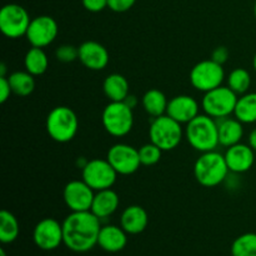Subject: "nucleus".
Segmentation results:
<instances>
[{
	"mask_svg": "<svg viewBox=\"0 0 256 256\" xmlns=\"http://www.w3.org/2000/svg\"><path fill=\"white\" fill-rule=\"evenodd\" d=\"M234 116L242 124L256 122V92H246L238 98Z\"/></svg>",
	"mask_w": 256,
	"mask_h": 256,
	"instance_id": "25",
	"label": "nucleus"
},
{
	"mask_svg": "<svg viewBox=\"0 0 256 256\" xmlns=\"http://www.w3.org/2000/svg\"><path fill=\"white\" fill-rule=\"evenodd\" d=\"M20 232L19 222L9 210L0 212V242L2 244H12L18 239Z\"/></svg>",
	"mask_w": 256,
	"mask_h": 256,
	"instance_id": "27",
	"label": "nucleus"
},
{
	"mask_svg": "<svg viewBox=\"0 0 256 256\" xmlns=\"http://www.w3.org/2000/svg\"><path fill=\"white\" fill-rule=\"evenodd\" d=\"M200 114V105L196 99L190 95H176L169 100L166 109V115L176 120L180 124L192 122Z\"/></svg>",
	"mask_w": 256,
	"mask_h": 256,
	"instance_id": "16",
	"label": "nucleus"
},
{
	"mask_svg": "<svg viewBox=\"0 0 256 256\" xmlns=\"http://www.w3.org/2000/svg\"><path fill=\"white\" fill-rule=\"evenodd\" d=\"M254 15H255V19H256V2H255V5H254Z\"/></svg>",
	"mask_w": 256,
	"mask_h": 256,
	"instance_id": "41",
	"label": "nucleus"
},
{
	"mask_svg": "<svg viewBox=\"0 0 256 256\" xmlns=\"http://www.w3.org/2000/svg\"><path fill=\"white\" fill-rule=\"evenodd\" d=\"M228 86L240 96L249 92L250 85H252V75L244 68H236L226 78Z\"/></svg>",
	"mask_w": 256,
	"mask_h": 256,
	"instance_id": "28",
	"label": "nucleus"
},
{
	"mask_svg": "<svg viewBox=\"0 0 256 256\" xmlns=\"http://www.w3.org/2000/svg\"><path fill=\"white\" fill-rule=\"evenodd\" d=\"M0 76H6V65H0Z\"/></svg>",
	"mask_w": 256,
	"mask_h": 256,
	"instance_id": "38",
	"label": "nucleus"
},
{
	"mask_svg": "<svg viewBox=\"0 0 256 256\" xmlns=\"http://www.w3.org/2000/svg\"><path fill=\"white\" fill-rule=\"evenodd\" d=\"M229 55H230L229 49H228L226 46H218L212 50V58H210V59L216 62L218 64L224 65L225 62H228V59H229Z\"/></svg>",
	"mask_w": 256,
	"mask_h": 256,
	"instance_id": "34",
	"label": "nucleus"
},
{
	"mask_svg": "<svg viewBox=\"0 0 256 256\" xmlns=\"http://www.w3.org/2000/svg\"><path fill=\"white\" fill-rule=\"evenodd\" d=\"M168 104H169V100L166 95L159 89H149L144 92L142 98V109L152 119L166 114Z\"/></svg>",
	"mask_w": 256,
	"mask_h": 256,
	"instance_id": "23",
	"label": "nucleus"
},
{
	"mask_svg": "<svg viewBox=\"0 0 256 256\" xmlns=\"http://www.w3.org/2000/svg\"><path fill=\"white\" fill-rule=\"evenodd\" d=\"M162 154V150L150 142H148V144L142 145L139 149L140 162H142V165H144V166H152V165L158 164V162H160Z\"/></svg>",
	"mask_w": 256,
	"mask_h": 256,
	"instance_id": "30",
	"label": "nucleus"
},
{
	"mask_svg": "<svg viewBox=\"0 0 256 256\" xmlns=\"http://www.w3.org/2000/svg\"><path fill=\"white\" fill-rule=\"evenodd\" d=\"M239 95L235 94L229 86L215 88L210 92H204L202 99V108L204 112L215 120L229 118L234 115L235 106H236Z\"/></svg>",
	"mask_w": 256,
	"mask_h": 256,
	"instance_id": "7",
	"label": "nucleus"
},
{
	"mask_svg": "<svg viewBox=\"0 0 256 256\" xmlns=\"http://www.w3.org/2000/svg\"><path fill=\"white\" fill-rule=\"evenodd\" d=\"M242 122L236 118H224L218 120V130H219V144L222 146L230 148L242 142L244 136V126Z\"/></svg>",
	"mask_w": 256,
	"mask_h": 256,
	"instance_id": "21",
	"label": "nucleus"
},
{
	"mask_svg": "<svg viewBox=\"0 0 256 256\" xmlns=\"http://www.w3.org/2000/svg\"><path fill=\"white\" fill-rule=\"evenodd\" d=\"M149 224L146 210L140 205H130L125 208L120 216V226L128 235L142 234Z\"/></svg>",
	"mask_w": 256,
	"mask_h": 256,
	"instance_id": "18",
	"label": "nucleus"
},
{
	"mask_svg": "<svg viewBox=\"0 0 256 256\" xmlns=\"http://www.w3.org/2000/svg\"><path fill=\"white\" fill-rule=\"evenodd\" d=\"M136 0H108V8L115 12H125L132 9Z\"/></svg>",
	"mask_w": 256,
	"mask_h": 256,
	"instance_id": "32",
	"label": "nucleus"
},
{
	"mask_svg": "<svg viewBox=\"0 0 256 256\" xmlns=\"http://www.w3.org/2000/svg\"><path fill=\"white\" fill-rule=\"evenodd\" d=\"M30 22L29 12L19 4H6L0 10V30L9 39L25 36Z\"/></svg>",
	"mask_w": 256,
	"mask_h": 256,
	"instance_id": "9",
	"label": "nucleus"
},
{
	"mask_svg": "<svg viewBox=\"0 0 256 256\" xmlns=\"http://www.w3.org/2000/svg\"><path fill=\"white\" fill-rule=\"evenodd\" d=\"M185 139L190 146L199 152L216 150L219 146L218 120L206 114H199L188 122L184 129Z\"/></svg>",
	"mask_w": 256,
	"mask_h": 256,
	"instance_id": "2",
	"label": "nucleus"
},
{
	"mask_svg": "<svg viewBox=\"0 0 256 256\" xmlns=\"http://www.w3.org/2000/svg\"><path fill=\"white\" fill-rule=\"evenodd\" d=\"M120 205V198L112 189L100 190L95 192L94 200L90 212L96 215L100 220L108 219L112 216Z\"/></svg>",
	"mask_w": 256,
	"mask_h": 256,
	"instance_id": "20",
	"label": "nucleus"
},
{
	"mask_svg": "<svg viewBox=\"0 0 256 256\" xmlns=\"http://www.w3.org/2000/svg\"><path fill=\"white\" fill-rule=\"evenodd\" d=\"M0 256H6V252H5V250L2 248L0 249Z\"/></svg>",
	"mask_w": 256,
	"mask_h": 256,
	"instance_id": "40",
	"label": "nucleus"
},
{
	"mask_svg": "<svg viewBox=\"0 0 256 256\" xmlns=\"http://www.w3.org/2000/svg\"><path fill=\"white\" fill-rule=\"evenodd\" d=\"M124 102L128 105V106H130L132 110H134L135 106H136V105L139 104V100H138V98L135 96V95L129 94V95H128L126 99L124 100Z\"/></svg>",
	"mask_w": 256,
	"mask_h": 256,
	"instance_id": "36",
	"label": "nucleus"
},
{
	"mask_svg": "<svg viewBox=\"0 0 256 256\" xmlns=\"http://www.w3.org/2000/svg\"><path fill=\"white\" fill-rule=\"evenodd\" d=\"M105 132L114 138H122L134 126V112L124 102H110L102 112Z\"/></svg>",
	"mask_w": 256,
	"mask_h": 256,
	"instance_id": "6",
	"label": "nucleus"
},
{
	"mask_svg": "<svg viewBox=\"0 0 256 256\" xmlns=\"http://www.w3.org/2000/svg\"><path fill=\"white\" fill-rule=\"evenodd\" d=\"M12 94V86H10V82L8 76H0V102L4 104L8 99L10 98V95Z\"/></svg>",
	"mask_w": 256,
	"mask_h": 256,
	"instance_id": "35",
	"label": "nucleus"
},
{
	"mask_svg": "<svg viewBox=\"0 0 256 256\" xmlns=\"http://www.w3.org/2000/svg\"><path fill=\"white\" fill-rule=\"evenodd\" d=\"M102 92L109 102H124L130 94L129 82L119 72L109 74L102 82Z\"/></svg>",
	"mask_w": 256,
	"mask_h": 256,
	"instance_id": "22",
	"label": "nucleus"
},
{
	"mask_svg": "<svg viewBox=\"0 0 256 256\" xmlns=\"http://www.w3.org/2000/svg\"><path fill=\"white\" fill-rule=\"evenodd\" d=\"M55 58L62 62H72L79 60V48L70 44L60 45L55 50Z\"/></svg>",
	"mask_w": 256,
	"mask_h": 256,
	"instance_id": "31",
	"label": "nucleus"
},
{
	"mask_svg": "<svg viewBox=\"0 0 256 256\" xmlns=\"http://www.w3.org/2000/svg\"><path fill=\"white\" fill-rule=\"evenodd\" d=\"M102 220L92 212H72L62 222L64 245L74 252H88L98 245Z\"/></svg>",
	"mask_w": 256,
	"mask_h": 256,
	"instance_id": "1",
	"label": "nucleus"
},
{
	"mask_svg": "<svg viewBox=\"0 0 256 256\" xmlns=\"http://www.w3.org/2000/svg\"><path fill=\"white\" fill-rule=\"evenodd\" d=\"M232 256H256V234L245 232L232 242Z\"/></svg>",
	"mask_w": 256,
	"mask_h": 256,
	"instance_id": "29",
	"label": "nucleus"
},
{
	"mask_svg": "<svg viewBox=\"0 0 256 256\" xmlns=\"http://www.w3.org/2000/svg\"><path fill=\"white\" fill-rule=\"evenodd\" d=\"M95 192L84 180H72L62 192L64 202L70 212H89L92 209Z\"/></svg>",
	"mask_w": 256,
	"mask_h": 256,
	"instance_id": "14",
	"label": "nucleus"
},
{
	"mask_svg": "<svg viewBox=\"0 0 256 256\" xmlns=\"http://www.w3.org/2000/svg\"><path fill=\"white\" fill-rule=\"evenodd\" d=\"M128 234L122 226L104 225L98 238V246L106 252H119L126 246Z\"/></svg>",
	"mask_w": 256,
	"mask_h": 256,
	"instance_id": "19",
	"label": "nucleus"
},
{
	"mask_svg": "<svg viewBox=\"0 0 256 256\" xmlns=\"http://www.w3.org/2000/svg\"><path fill=\"white\" fill-rule=\"evenodd\" d=\"M225 156L216 150L202 152L194 164V176L204 188H215L225 182L229 176Z\"/></svg>",
	"mask_w": 256,
	"mask_h": 256,
	"instance_id": "3",
	"label": "nucleus"
},
{
	"mask_svg": "<svg viewBox=\"0 0 256 256\" xmlns=\"http://www.w3.org/2000/svg\"><path fill=\"white\" fill-rule=\"evenodd\" d=\"M228 168L232 174H244L249 172L255 162V152L249 144L232 145L224 154Z\"/></svg>",
	"mask_w": 256,
	"mask_h": 256,
	"instance_id": "17",
	"label": "nucleus"
},
{
	"mask_svg": "<svg viewBox=\"0 0 256 256\" xmlns=\"http://www.w3.org/2000/svg\"><path fill=\"white\" fill-rule=\"evenodd\" d=\"M59 32V26L54 18L40 15L30 22L25 38L32 46L46 48L55 42Z\"/></svg>",
	"mask_w": 256,
	"mask_h": 256,
	"instance_id": "13",
	"label": "nucleus"
},
{
	"mask_svg": "<svg viewBox=\"0 0 256 256\" xmlns=\"http://www.w3.org/2000/svg\"><path fill=\"white\" fill-rule=\"evenodd\" d=\"M108 162L112 164L115 172L119 175H132L139 170L140 158H139V149L134 148L132 145L124 144H114L106 154Z\"/></svg>",
	"mask_w": 256,
	"mask_h": 256,
	"instance_id": "11",
	"label": "nucleus"
},
{
	"mask_svg": "<svg viewBox=\"0 0 256 256\" xmlns=\"http://www.w3.org/2000/svg\"><path fill=\"white\" fill-rule=\"evenodd\" d=\"M248 142H249V145L252 148V150L256 152V128L254 130L250 132L249 138H248Z\"/></svg>",
	"mask_w": 256,
	"mask_h": 256,
	"instance_id": "37",
	"label": "nucleus"
},
{
	"mask_svg": "<svg viewBox=\"0 0 256 256\" xmlns=\"http://www.w3.org/2000/svg\"><path fill=\"white\" fill-rule=\"evenodd\" d=\"M24 66L28 72L34 76H40L49 68V58L42 48L32 46L24 56Z\"/></svg>",
	"mask_w": 256,
	"mask_h": 256,
	"instance_id": "24",
	"label": "nucleus"
},
{
	"mask_svg": "<svg viewBox=\"0 0 256 256\" xmlns=\"http://www.w3.org/2000/svg\"><path fill=\"white\" fill-rule=\"evenodd\" d=\"M225 70L222 64L212 59L202 60L190 70V84L195 90L208 92L215 88L222 86L225 80Z\"/></svg>",
	"mask_w": 256,
	"mask_h": 256,
	"instance_id": "8",
	"label": "nucleus"
},
{
	"mask_svg": "<svg viewBox=\"0 0 256 256\" xmlns=\"http://www.w3.org/2000/svg\"><path fill=\"white\" fill-rule=\"evenodd\" d=\"M34 75L28 72L26 70H18L12 72L8 76L12 86V94L18 95L20 98L29 96L35 90V79Z\"/></svg>",
	"mask_w": 256,
	"mask_h": 256,
	"instance_id": "26",
	"label": "nucleus"
},
{
	"mask_svg": "<svg viewBox=\"0 0 256 256\" xmlns=\"http://www.w3.org/2000/svg\"><path fill=\"white\" fill-rule=\"evenodd\" d=\"M82 6L90 12H100L108 8V0H82Z\"/></svg>",
	"mask_w": 256,
	"mask_h": 256,
	"instance_id": "33",
	"label": "nucleus"
},
{
	"mask_svg": "<svg viewBox=\"0 0 256 256\" xmlns=\"http://www.w3.org/2000/svg\"><path fill=\"white\" fill-rule=\"evenodd\" d=\"M252 66H254V69H255V72H256V52H255V55H254V59H252Z\"/></svg>",
	"mask_w": 256,
	"mask_h": 256,
	"instance_id": "39",
	"label": "nucleus"
},
{
	"mask_svg": "<svg viewBox=\"0 0 256 256\" xmlns=\"http://www.w3.org/2000/svg\"><path fill=\"white\" fill-rule=\"evenodd\" d=\"M79 60L86 69L92 72L104 70L109 64V52L100 42L86 40L79 45Z\"/></svg>",
	"mask_w": 256,
	"mask_h": 256,
	"instance_id": "15",
	"label": "nucleus"
},
{
	"mask_svg": "<svg viewBox=\"0 0 256 256\" xmlns=\"http://www.w3.org/2000/svg\"><path fill=\"white\" fill-rule=\"evenodd\" d=\"M118 175L108 159H92L82 169V180L94 192L112 189Z\"/></svg>",
	"mask_w": 256,
	"mask_h": 256,
	"instance_id": "10",
	"label": "nucleus"
},
{
	"mask_svg": "<svg viewBox=\"0 0 256 256\" xmlns=\"http://www.w3.org/2000/svg\"><path fill=\"white\" fill-rule=\"evenodd\" d=\"M34 244L44 252H52L64 244L62 222L52 218H45L40 220L32 232Z\"/></svg>",
	"mask_w": 256,
	"mask_h": 256,
	"instance_id": "12",
	"label": "nucleus"
},
{
	"mask_svg": "<svg viewBox=\"0 0 256 256\" xmlns=\"http://www.w3.org/2000/svg\"><path fill=\"white\" fill-rule=\"evenodd\" d=\"M185 136L182 124L170 118L169 115L154 118L149 128V138L152 144L156 145L162 152L176 149Z\"/></svg>",
	"mask_w": 256,
	"mask_h": 256,
	"instance_id": "5",
	"label": "nucleus"
},
{
	"mask_svg": "<svg viewBox=\"0 0 256 256\" xmlns=\"http://www.w3.org/2000/svg\"><path fill=\"white\" fill-rule=\"evenodd\" d=\"M45 128L54 142L65 144L72 142L79 130V119L74 110L65 105L50 110L45 122Z\"/></svg>",
	"mask_w": 256,
	"mask_h": 256,
	"instance_id": "4",
	"label": "nucleus"
}]
</instances>
